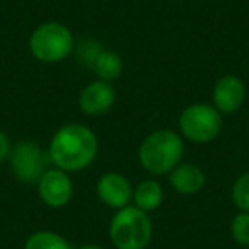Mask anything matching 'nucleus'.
<instances>
[{
	"mask_svg": "<svg viewBox=\"0 0 249 249\" xmlns=\"http://www.w3.org/2000/svg\"><path fill=\"white\" fill-rule=\"evenodd\" d=\"M99 142L89 126L69 123L56 130L48 147L50 160L65 173H79L89 167L97 157Z\"/></svg>",
	"mask_w": 249,
	"mask_h": 249,
	"instance_id": "obj_1",
	"label": "nucleus"
},
{
	"mask_svg": "<svg viewBox=\"0 0 249 249\" xmlns=\"http://www.w3.org/2000/svg\"><path fill=\"white\" fill-rule=\"evenodd\" d=\"M183 139L173 130H156L142 140L139 147V162L154 176L169 174L183 159Z\"/></svg>",
	"mask_w": 249,
	"mask_h": 249,
	"instance_id": "obj_2",
	"label": "nucleus"
},
{
	"mask_svg": "<svg viewBox=\"0 0 249 249\" xmlns=\"http://www.w3.org/2000/svg\"><path fill=\"white\" fill-rule=\"evenodd\" d=\"M152 234L154 225L149 213L135 205L116 210L109 224V239L116 249H145Z\"/></svg>",
	"mask_w": 249,
	"mask_h": 249,
	"instance_id": "obj_3",
	"label": "nucleus"
},
{
	"mask_svg": "<svg viewBox=\"0 0 249 249\" xmlns=\"http://www.w3.org/2000/svg\"><path fill=\"white\" fill-rule=\"evenodd\" d=\"M73 50V35L65 24L50 21L38 26L29 36V52L38 62L58 63L70 56Z\"/></svg>",
	"mask_w": 249,
	"mask_h": 249,
	"instance_id": "obj_4",
	"label": "nucleus"
},
{
	"mask_svg": "<svg viewBox=\"0 0 249 249\" xmlns=\"http://www.w3.org/2000/svg\"><path fill=\"white\" fill-rule=\"evenodd\" d=\"M179 132L195 143H208L222 132V113L215 106L195 103L186 106L178 118Z\"/></svg>",
	"mask_w": 249,
	"mask_h": 249,
	"instance_id": "obj_5",
	"label": "nucleus"
},
{
	"mask_svg": "<svg viewBox=\"0 0 249 249\" xmlns=\"http://www.w3.org/2000/svg\"><path fill=\"white\" fill-rule=\"evenodd\" d=\"M7 159L11 173L16 179L24 184H36L52 164L48 150L33 140H19L16 145L11 147Z\"/></svg>",
	"mask_w": 249,
	"mask_h": 249,
	"instance_id": "obj_6",
	"label": "nucleus"
},
{
	"mask_svg": "<svg viewBox=\"0 0 249 249\" xmlns=\"http://www.w3.org/2000/svg\"><path fill=\"white\" fill-rule=\"evenodd\" d=\"M36 188H38L39 200L50 208H63L72 200L73 195V183L69 173L58 167H52L46 171L36 183Z\"/></svg>",
	"mask_w": 249,
	"mask_h": 249,
	"instance_id": "obj_7",
	"label": "nucleus"
},
{
	"mask_svg": "<svg viewBox=\"0 0 249 249\" xmlns=\"http://www.w3.org/2000/svg\"><path fill=\"white\" fill-rule=\"evenodd\" d=\"M97 198L103 201L106 207L120 210V208L128 207L133 198L132 183L126 176L120 173H106L99 178L96 184Z\"/></svg>",
	"mask_w": 249,
	"mask_h": 249,
	"instance_id": "obj_8",
	"label": "nucleus"
},
{
	"mask_svg": "<svg viewBox=\"0 0 249 249\" xmlns=\"http://www.w3.org/2000/svg\"><path fill=\"white\" fill-rule=\"evenodd\" d=\"M116 103V90L113 84L104 80L89 82L79 94V107L87 116L106 114Z\"/></svg>",
	"mask_w": 249,
	"mask_h": 249,
	"instance_id": "obj_9",
	"label": "nucleus"
},
{
	"mask_svg": "<svg viewBox=\"0 0 249 249\" xmlns=\"http://www.w3.org/2000/svg\"><path fill=\"white\" fill-rule=\"evenodd\" d=\"M213 106L222 114H232L242 107L246 101V86L237 75H224L215 82L212 90Z\"/></svg>",
	"mask_w": 249,
	"mask_h": 249,
	"instance_id": "obj_10",
	"label": "nucleus"
},
{
	"mask_svg": "<svg viewBox=\"0 0 249 249\" xmlns=\"http://www.w3.org/2000/svg\"><path fill=\"white\" fill-rule=\"evenodd\" d=\"M169 183L179 195H196L207 183L203 169L196 164L179 162L169 173Z\"/></svg>",
	"mask_w": 249,
	"mask_h": 249,
	"instance_id": "obj_11",
	"label": "nucleus"
},
{
	"mask_svg": "<svg viewBox=\"0 0 249 249\" xmlns=\"http://www.w3.org/2000/svg\"><path fill=\"white\" fill-rule=\"evenodd\" d=\"M133 203L137 208L143 212H154L162 205L164 201V190L156 179H145L133 188Z\"/></svg>",
	"mask_w": 249,
	"mask_h": 249,
	"instance_id": "obj_12",
	"label": "nucleus"
},
{
	"mask_svg": "<svg viewBox=\"0 0 249 249\" xmlns=\"http://www.w3.org/2000/svg\"><path fill=\"white\" fill-rule=\"evenodd\" d=\"M92 69L99 80L114 82V80L121 77L124 65L121 56L116 52H113V50H101V53L94 60Z\"/></svg>",
	"mask_w": 249,
	"mask_h": 249,
	"instance_id": "obj_13",
	"label": "nucleus"
},
{
	"mask_svg": "<svg viewBox=\"0 0 249 249\" xmlns=\"http://www.w3.org/2000/svg\"><path fill=\"white\" fill-rule=\"evenodd\" d=\"M24 249H72V246L58 232L38 231L26 239Z\"/></svg>",
	"mask_w": 249,
	"mask_h": 249,
	"instance_id": "obj_14",
	"label": "nucleus"
},
{
	"mask_svg": "<svg viewBox=\"0 0 249 249\" xmlns=\"http://www.w3.org/2000/svg\"><path fill=\"white\" fill-rule=\"evenodd\" d=\"M232 201L239 208V212L249 213V171L235 179L232 186Z\"/></svg>",
	"mask_w": 249,
	"mask_h": 249,
	"instance_id": "obj_15",
	"label": "nucleus"
},
{
	"mask_svg": "<svg viewBox=\"0 0 249 249\" xmlns=\"http://www.w3.org/2000/svg\"><path fill=\"white\" fill-rule=\"evenodd\" d=\"M231 235L237 244L249 248V213L239 212L231 222Z\"/></svg>",
	"mask_w": 249,
	"mask_h": 249,
	"instance_id": "obj_16",
	"label": "nucleus"
},
{
	"mask_svg": "<svg viewBox=\"0 0 249 249\" xmlns=\"http://www.w3.org/2000/svg\"><path fill=\"white\" fill-rule=\"evenodd\" d=\"M11 140H9V137L5 135L2 130H0V162L2 160H5L9 157V152H11Z\"/></svg>",
	"mask_w": 249,
	"mask_h": 249,
	"instance_id": "obj_17",
	"label": "nucleus"
},
{
	"mask_svg": "<svg viewBox=\"0 0 249 249\" xmlns=\"http://www.w3.org/2000/svg\"><path fill=\"white\" fill-rule=\"evenodd\" d=\"M79 249H104V248H101V246H97V244H84V246H80Z\"/></svg>",
	"mask_w": 249,
	"mask_h": 249,
	"instance_id": "obj_18",
	"label": "nucleus"
},
{
	"mask_svg": "<svg viewBox=\"0 0 249 249\" xmlns=\"http://www.w3.org/2000/svg\"><path fill=\"white\" fill-rule=\"evenodd\" d=\"M246 249H249V248H246Z\"/></svg>",
	"mask_w": 249,
	"mask_h": 249,
	"instance_id": "obj_19",
	"label": "nucleus"
}]
</instances>
